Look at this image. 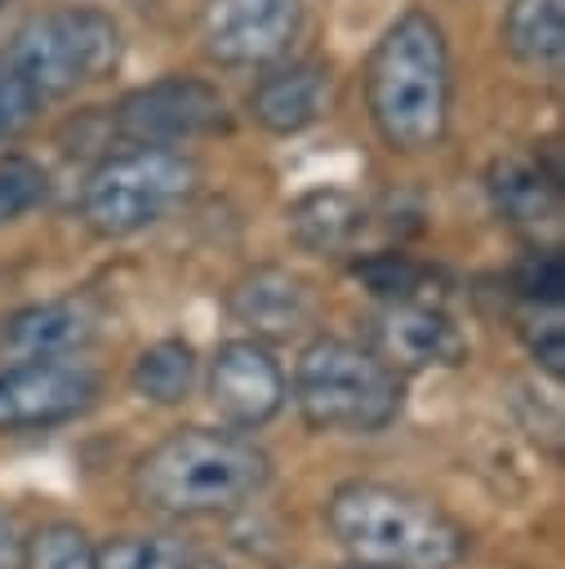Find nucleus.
Masks as SVG:
<instances>
[{"instance_id": "obj_1", "label": "nucleus", "mask_w": 565, "mask_h": 569, "mask_svg": "<svg viewBox=\"0 0 565 569\" xmlns=\"http://www.w3.org/2000/svg\"><path fill=\"white\" fill-rule=\"evenodd\" d=\"M449 44L427 9H405L365 58V107L387 151L418 156L449 124Z\"/></svg>"}, {"instance_id": "obj_2", "label": "nucleus", "mask_w": 565, "mask_h": 569, "mask_svg": "<svg viewBox=\"0 0 565 569\" xmlns=\"http://www.w3.org/2000/svg\"><path fill=\"white\" fill-rule=\"evenodd\" d=\"M267 476L271 458L254 440L182 427L133 462V498L160 516H222L245 507Z\"/></svg>"}, {"instance_id": "obj_3", "label": "nucleus", "mask_w": 565, "mask_h": 569, "mask_svg": "<svg viewBox=\"0 0 565 569\" xmlns=\"http://www.w3.org/2000/svg\"><path fill=\"white\" fill-rule=\"evenodd\" d=\"M325 525L365 569H454L467 551L458 520L436 502L378 480L338 485L325 502Z\"/></svg>"}, {"instance_id": "obj_4", "label": "nucleus", "mask_w": 565, "mask_h": 569, "mask_svg": "<svg viewBox=\"0 0 565 569\" xmlns=\"http://www.w3.org/2000/svg\"><path fill=\"white\" fill-rule=\"evenodd\" d=\"M289 391L303 422L329 436H374L391 427L405 405V382L391 360L343 338L307 342L294 360Z\"/></svg>"}, {"instance_id": "obj_5", "label": "nucleus", "mask_w": 565, "mask_h": 569, "mask_svg": "<svg viewBox=\"0 0 565 569\" xmlns=\"http://www.w3.org/2000/svg\"><path fill=\"white\" fill-rule=\"evenodd\" d=\"M125 58L120 22L98 4H62L31 13L9 44V71L40 98H67L80 84L111 80Z\"/></svg>"}, {"instance_id": "obj_6", "label": "nucleus", "mask_w": 565, "mask_h": 569, "mask_svg": "<svg viewBox=\"0 0 565 569\" xmlns=\"http://www.w3.org/2000/svg\"><path fill=\"white\" fill-rule=\"evenodd\" d=\"M200 182V169L178 147H129L107 156L80 187V218L89 231L120 240L160 222Z\"/></svg>"}, {"instance_id": "obj_7", "label": "nucleus", "mask_w": 565, "mask_h": 569, "mask_svg": "<svg viewBox=\"0 0 565 569\" xmlns=\"http://www.w3.org/2000/svg\"><path fill=\"white\" fill-rule=\"evenodd\" d=\"M116 133L138 147H178L187 138L214 133L227 120L222 93L200 76H160L151 84L129 89L116 111Z\"/></svg>"}, {"instance_id": "obj_8", "label": "nucleus", "mask_w": 565, "mask_h": 569, "mask_svg": "<svg viewBox=\"0 0 565 569\" xmlns=\"http://www.w3.org/2000/svg\"><path fill=\"white\" fill-rule=\"evenodd\" d=\"M98 400V373L71 356H36L0 369V431H44Z\"/></svg>"}, {"instance_id": "obj_9", "label": "nucleus", "mask_w": 565, "mask_h": 569, "mask_svg": "<svg viewBox=\"0 0 565 569\" xmlns=\"http://www.w3.org/2000/svg\"><path fill=\"white\" fill-rule=\"evenodd\" d=\"M303 31V0H205L200 49L218 67H267Z\"/></svg>"}, {"instance_id": "obj_10", "label": "nucleus", "mask_w": 565, "mask_h": 569, "mask_svg": "<svg viewBox=\"0 0 565 569\" xmlns=\"http://www.w3.org/2000/svg\"><path fill=\"white\" fill-rule=\"evenodd\" d=\"M285 396H289L285 369L258 338H231L214 351V360H209V405L227 427L254 431V427L271 422L280 413Z\"/></svg>"}, {"instance_id": "obj_11", "label": "nucleus", "mask_w": 565, "mask_h": 569, "mask_svg": "<svg viewBox=\"0 0 565 569\" xmlns=\"http://www.w3.org/2000/svg\"><path fill=\"white\" fill-rule=\"evenodd\" d=\"M378 347L387 360L405 369H458L467 360V338L463 329L423 298H396L387 311L374 320Z\"/></svg>"}, {"instance_id": "obj_12", "label": "nucleus", "mask_w": 565, "mask_h": 569, "mask_svg": "<svg viewBox=\"0 0 565 569\" xmlns=\"http://www.w3.org/2000/svg\"><path fill=\"white\" fill-rule=\"evenodd\" d=\"M329 102H334L329 67L298 58V62H280L267 76H258V84L249 93V116L258 129H267L276 138H294V133L311 129L316 120H325Z\"/></svg>"}, {"instance_id": "obj_13", "label": "nucleus", "mask_w": 565, "mask_h": 569, "mask_svg": "<svg viewBox=\"0 0 565 569\" xmlns=\"http://www.w3.org/2000/svg\"><path fill=\"white\" fill-rule=\"evenodd\" d=\"M227 311L249 325L254 338H289L311 320L316 302L303 276L285 267H254L227 289Z\"/></svg>"}, {"instance_id": "obj_14", "label": "nucleus", "mask_w": 565, "mask_h": 569, "mask_svg": "<svg viewBox=\"0 0 565 569\" xmlns=\"http://www.w3.org/2000/svg\"><path fill=\"white\" fill-rule=\"evenodd\" d=\"M485 191L512 227H556L561 222V182L534 156H498L485 173Z\"/></svg>"}, {"instance_id": "obj_15", "label": "nucleus", "mask_w": 565, "mask_h": 569, "mask_svg": "<svg viewBox=\"0 0 565 569\" xmlns=\"http://www.w3.org/2000/svg\"><path fill=\"white\" fill-rule=\"evenodd\" d=\"M93 338V311L76 298H53V302H31L4 320V351L18 360L36 356H71Z\"/></svg>"}, {"instance_id": "obj_16", "label": "nucleus", "mask_w": 565, "mask_h": 569, "mask_svg": "<svg viewBox=\"0 0 565 569\" xmlns=\"http://www.w3.org/2000/svg\"><path fill=\"white\" fill-rule=\"evenodd\" d=\"M289 236L307 253H343L365 231V204L343 187H311L285 209Z\"/></svg>"}, {"instance_id": "obj_17", "label": "nucleus", "mask_w": 565, "mask_h": 569, "mask_svg": "<svg viewBox=\"0 0 565 569\" xmlns=\"http://www.w3.org/2000/svg\"><path fill=\"white\" fill-rule=\"evenodd\" d=\"M498 36L521 67L556 71L565 58V0H512Z\"/></svg>"}, {"instance_id": "obj_18", "label": "nucleus", "mask_w": 565, "mask_h": 569, "mask_svg": "<svg viewBox=\"0 0 565 569\" xmlns=\"http://www.w3.org/2000/svg\"><path fill=\"white\" fill-rule=\"evenodd\" d=\"M196 382V347L187 338H156L151 347L138 351L129 369L133 396L151 405H182Z\"/></svg>"}, {"instance_id": "obj_19", "label": "nucleus", "mask_w": 565, "mask_h": 569, "mask_svg": "<svg viewBox=\"0 0 565 569\" xmlns=\"http://www.w3.org/2000/svg\"><path fill=\"white\" fill-rule=\"evenodd\" d=\"M22 569H93V542L71 520L40 525L22 538Z\"/></svg>"}, {"instance_id": "obj_20", "label": "nucleus", "mask_w": 565, "mask_h": 569, "mask_svg": "<svg viewBox=\"0 0 565 569\" xmlns=\"http://www.w3.org/2000/svg\"><path fill=\"white\" fill-rule=\"evenodd\" d=\"M187 551L174 538L156 533H120L93 547V569H182Z\"/></svg>"}, {"instance_id": "obj_21", "label": "nucleus", "mask_w": 565, "mask_h": 569, "mask_svg": "<svg viewBox=\"0 0 565 569\" xmlns=\"http://www.w3.org/2000/svg\"><path fill=\"white\" fill-rule=\"evenodd\" d=\"M49 191V173L27 160V156H4L0 160V222H13L31 213Z\"/></svg>"}, {"instance_id": "obj_22", "label": "nucleus", "mask_w": 565, "mask_h": 569, "mask_svg": "<svg viewBox=\"0 0 565 569\" xmlns=\"http://www.w3.org/2000/svg\"><path fill=\"white\" fill-rule=\"evenodd\" d=\"M356 280L369 284V293L396 302V298H414L418 284L427 280V267L414 262L409 253H374L365 262H356Z\"/></svg>"}, {"instance_id": "obj_23", "label": "nucleus", "mask_w": 565, "mask_h": 569, "mask_svg": "<svg viewBox=\"0 0 565 569\" xmlns=\"http://www.w3.org/2000/svg\"><path fill=\"white\" fill-rule=\"evenodd\" d=\"M516 298H525L529 307H552V302H561V289H565V262H561V253H552V249H538V253H529L521 267H516Z\"/></svg>"}, {"instance_id": "obj_24", "label": "nucleus", "mask_w": 565, "mask_h": 569, "mask_svg": "<svg viewBox=\"0 0 565 569\" xmlns=\"http://www.w3.org/2000/svg\"><path fill=\"white\" fill-rule=\"evenodd\" d=\"M525 342H529L534 360H538L552 378L565 373V325H561V302H552V307H529Z\"/></svg>"}, {"instance_id": "obj_25", "label": "nucleus", "mask_w": 565, "mask_h": 569, "mask_svg": "<svg viewBox=\"0 0 565 569\" xmlns=\"http://www.w3.org/2000/svg\"><path fill=\"white\" fill-rule=\"evenodd\" d=\"M40 93L22 80V76H13L9 67L0 71V142H13L36 116H40Z\"/></svg>"}, {"instance_id": "obj_26", "label": "nucleus", "mask_w": 565, "mask_h": 569, "mask_svg": "<svg viewBox=\"0 0 565 569\" xmlns=\"http://www.w3.org/2000/svg\"><path fill=\"white\" fill-rule=\"evenodd\" d=\"M0 569H22V529L0 511Z\"/></svg>"}, {"instance_id": "obj_27", "label": "nucleus", "mask_w": 565, "mask_h": 569, "mask_svg": "<svg viewBox=\"0 0 565 569\" xmlns=\"http://www.w3.org/2000/svg\"><path fill=\"white\" fill-rule=\"evenodd\" d=\"M182 569H222V565H214V560H196V565H191V560H187Z\"/></svg>"}, {"instance_id": "obj_28", "label": "nucleus", "mask_w": 565, "mask_h": 569, "mask_svg": "<svg viewBox=\"0 0 565 569\" xmlns=\"http://www.w3.org/2000/svg\"><path fill=\"white\" fill-rule=\"evenodd\" d=\"M347 569H365V565H356V560H351V565H347Z\"/></svg>"}, {"instance_id": "obj_29", "label": "nucleus", "mask_w": 565, "mask_h": 569, "mask_svg": "<svg viewBox=\"0 0 565 569\" xmlns=\"http://www.w3.org/2000/svg\"><path fill=\"white\" fill-rule=\"evenodd\" d=\"M4 4H13V0H0V9H4Z\"/></svg>"}]
</instances>
